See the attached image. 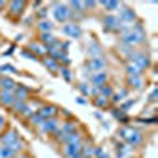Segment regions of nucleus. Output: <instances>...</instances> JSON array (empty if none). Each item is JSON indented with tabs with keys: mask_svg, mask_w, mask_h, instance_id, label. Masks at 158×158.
<instances>
[{
	"mask_svg": "<svg viewBox=\"0 0 158 158\" xmlns=\"http://www.w3.org/2000/svg\"><path fill=\"white\" fill-rule=\"evenodd\" d=\"M119 134L122 136L123 139H127V141L130 142V144H138V142H141V134H139L138 131H134V130H131V128H122L119 131Z\"/></svg>",
	"mask_w": 158,
	"mask_h": 158,
	"instance_id": "nucleus-1",
	"label": "nucleus"
},
{
	"mask_svg": "<svg viewBox=\"0 0 158 158\" xmlns=\"http://www.w3.org/2000/svg\"><path fill=\"white\" fill-rule=\"evenodd\" d=\"M54 16H55L57 21L63 22V21H67L70 17V10L67 6H63V5H59V6H55V10H54Z\"/></svg>",
	"mask_w": 158,
	"mask_h": 158,
	"instance_id": "nucleus-2",
	"label": "nucleus"
},
{
	"mask_svg": "<svg viewBox=\"0 0 158 158\" xmlns=\"http://www.w3.org/2000/svg\"><path fill=\"white\" fill-rule=\"evenodd\" d=\"M131 60H133V65H134V67H138L139 70L149 67V63H150V62H149V57H145V55H142V54L131 55Z\"/></svg>",
	"mask_w": 158,
	"mask_h": 158,
	"instance_id": "nucleus-3",
	"label": "nucleus"
},
{
	"mask_svg": "<svg viewBox=\"0 0 158 158\" xmlns=\"http://www.w3.org/2000/svg\"><path fill=\"white\" fill-rule=\"evenodd\" d=\"M63 33H67L68 36H73V38H79L81 36V27L70 22V24H67L63 27Z\"/></svg>",
	"mask_w": 158,
	"mask_h": 158,
	"instance_id": "nucleus-4",
	"label": "nucleus"
},
{
	"mask_svg": "<svg viewBox=\"0 0 158 158\" xmlns=\"http://www.w3.org/2000/svg\"><path fill=\"white\" fill-rule=\"evenodd\" d=\"M123 40L127 41V43H130V44H133V43H136V41H141L142 40V32L139 30V32H128V33H125L123 35Z\"/></svg>",
	"mask_w": 158,
	"mask_h": 158,
	"instance_id": "nucleus-5",
	"label": "nucleus"
},
{
	"mask_svg": "<svg viewBox=\"0 0 158 158\" xmlns=\"http://www.w3.org/2000/svg\"><path fill=\"white\" fill-rule=\"evenodd\" d=\"M55 112H57V109H55L54 106H46V108H41V109L38 111V116H40L41 119H44V120H48L49 117L55 116Z\"/></svg>",
	"mask_w": 158,
	"mask_h": 158,
	"instance_id": "nucleus-6",
	"label": "nucleus"
},
{
	"mask_svg": "<svg viewBox=\"0 0 158 158\" xmlns=\"http://www.w3.org/2000/svg\"><path fill=\"white\" fill-rule=\"evenodd\" d=\"M105 25H106V29L112 30V29H117V27H120V21L117 19V17H114V16H106Z\"/></svg>",
	"mask_w": 158,
	"mask_h": 158,
	"instance_id": "nucleus-7",
	"label": "nucleus"
},
{
	"mask_svg": "<svg viewBox=\"0 0 158 158\" xmlns=\"http://www.w3.org/2000/svg\"><path fill=\"white\" fill-rule=\"evenodd\" d=\"M134 19V13L133 10H130V8H125V10H122V14H120V19L122 22H133Z\"/></svg>",
	"mask_w": 158,
	"mask_h": 158,
	"instance_id": "nucleus-8",
	"label": "nucleus"
},
{
	"mask_svg": "<svg viewBox=\"0 0 158 158\" xmlns=\"http://www.w3.org/2000/svg\"><path fill=\"white\" fill-rule=\"evenodd\" d=\"M2 141H3V144H6V147H10L13 142H16V141H17V133H16V131H10V133H6V134L2 138Z\"/></svg>",
	"mask_w": 158,
	"mask_h": 158,
	"instance_id": "nucleus-9",
	"label": "nucleus"
},
{
	"mask_svg": "<svg viewBox=\"0 0 158 158\" xmlns=\"http://www.w3.org/2000/svg\"><path fill=\"white\" fill-rule=\"evenodd\" d=\"M65 153H67L68 156H73V155H76V153H81V145H79V144H67Z\"/></svg>",
	"mask_w": 158,
	"mask_h": 158,
	"instance_id": "nucleus-10",
	"label": "nucleus"
},
{
	"mask_svg": "<svg viewBox=\"0 0 158 158\" xmlns=\"http://www.w3.org/2000/svg\"><path fill=\"white\" fill-rule=\"evenodd\" d=\"M105 67V60H101V59H92L90 62H89V68L90 70H94V71H97V70H101Z\"/></svg>",
	"mask_w": 158,
	"mask_h": 158,
	"instance_id": "nucleus-11",
	"label": "nucleus"
},
{
	"mask_svg": "<svg viewBox=\"0 0 158 158\" xmlns=\"http://www.w3.org/2000/svg\"><path fill=\"white\" fill-rule=\"evenodd\" d=\"M55 128H57V122H54V120H44L41 125L43 131H54Z\"/></svg>",
	"mask_w": 158,
	"mask_h": 158,
	"instance_id": "nucleus-12",
	"label": "nucleus"
},
{
	"mask_svg": "<svg viewBox=\"0 0 158 158\" xmlns=\"http://www.w3.org/2000/svg\"><path fill=\"white\" fill-rule=\"evenodd\" d=\"M65 136H67L65 138V142L67 144H79V134L78 133H68Z\"/></svg>",
	"mask_w": 158,
	"mask_h": 158,
	"instance_id": "nucleus-13",
	"label": "nucleus"
},
{
	"mask_svg": "<svg viewBox=\"0 0 158 158\" xmlns=\"http://www.w3.org/2000/svg\"><path fill=\"white\" fill-rule=\"evenodd\" d=\"M0 84H2V87L5 89V90H11L16 84H14V81L13 79H10V78H3L2 81H0Z\"/></svg>",
	"mask_w": 158,
	"mask_h": 158,
	"instance_id": "nucleus-14",
	"label": "nucleus"
},
{
	"mask_svg": "<svg viewBox=\"0 0 158 158\" xmlns=\"http://www.w3.org/2000/svg\"><path fill=\"white\" fill-rule=\"evenodd\" d=\"M25 6V3L24 2H13L11 3V13H14V14H19L21 11H22V8Z\"/></svg>",
	"mask_w": 158,
	"mask_h": 158,
	"instance_id": "nucleus-15",
	"label": "nucleus"
},
{
	"mask_svg": "<svg viewBox=\"0 0 158 158\" xmlns=\"http://www.w3.org/2000/svg\"><path fill=\"white\" fill-rule=\"evenodd\" d=\"M14 155V152L11 150V149L10 147H2V149H0V158H11Z\"/></svg>",
	"mask_w": 158,
	"mask_h": 158,
	"instance_id": "nucleus-16",
	"label": "nucleus"
},
{
	"mask_svg": "<svg viewBox=\"0 0 158 158\" xmlns=\"http://www.w3.org/2000/svg\"><path fill=\"white\" fill-rule=\"evenodd\" d=\"M0 98H2V103L3 105H11L13 103V95L10 94V92H3V94L2 95H0Z\"/></svg>",
	"mask_w": 158,
	"mask_h": 158,
	"instance_id": "nucleus-17",
	"label": "nucleus"
},
{
	"mask_svg": "<svg viewBox=\"0 0 158 158\" xmlns=\"http://www.w3.org/2000/svg\"><path fill=\"white\" fill-rule=\"evenodd\" d=\"M106 81V74L105 73H100V74H95L94 76V84L95 86H98V87H101V84Z\"/></svg>",
	"mask_w": 158,
	"mask_h": 158,
	"instance_id": "nucleus-18",
	"label": "nucleus"
},
{
	"mask_svg": "<svg viewBox=\"0 0 158 158\" xmlns=\"http://www.w3.org/2000/svg\"><path fill=\"white\" fill-rule=\"evenodd\" d=\"M44 65L48 67L49 70H57V60H54V59H44Z\"/></svg>",
	"mask_w": 158,
	"mask_h": 158,
	"instance_id": "nucleus-19",
	"label": "nucleus"
},
{
	"mask_svg": "<svg viewBox=\"0 0 158 158\" xmlns=\"http://www.w3.org/2000/svg\"><path fill=\"white\" fill-rule=\"evenodd\" d=\"M127 71H128L130 76H139V74H141V70H139L138 67H134V65H130V67L127 68Z\"/></svg>",
	"mask_w": 158,
	"mask_h": 158,
	"instance_id": "nucleus-20",
	"label": "nucleus"
},
{
	"mask_svg": "<svg viewBox=\"0 0 158 158\" xmlns=\"http://www.w3.org/2000/svg\"><path fill=\"white\" fill-rule=\"evenodd\" d=\"M101 5L108 10H117L119 8V2H101Z\"/></svg>",
	"mask_w": 158,
	"mask_h": 158,
	"instance_id": "nucleus-21",
	"label": "nucleus"
},
{
	"mask_svg": "<svg viewBox=\"0 0 158 158\" xmlns=\"http://www.w3.org/2000/svg\"><path fill=\"white\" fill-rule=\"evenodd\" d=\"M41 41H44V43H54V38L51 36L49 32H43L41 33Z\"/></svg>",
	"mask_w": 158,
	"mask_h": 158,
	"instance_id": "nucleus-22",
	"label": "nucleus"
},
{
	"mask_svg": "<svg viewBox=\"0 0 158 158\" xmlns=\"http://www.w3.org/2000/svg\"><path fill=\"white\" fill-rule=\"evenodd\" d=\"M16 94H17V97H19L21 100H24L27 97V89L22 87V86H19V87H17V90H16Z\"/></svg>",
	"mask_w": 158,
	"mask_h": 158,
	"instance_id": "nucleus-23",
	"label": "nucleus"
},
{
	"mask_svg": "<svg viewBox=\"0 0 158 158\" xmlns=\"http://www.w3.org/2000/svg\"><path fill=\"white\" fill-rule=\"evenodd\" d=\"M130 84H133L136 89L141 87V79H139V76H131L130 78Z\"/></svg>",
	"mask_w": 158,
	"mask_h": 158,
	"instance_id": "nucleus-24",
	"label": "nucleus"
},
{
	"mask_svg": "<svg viewBox=\"0 0 158 158\" xmlns=\"http://www.w3.org/2000/svg\"><path fill=\"white\" fill-rule=\"evenodd\" d=\"M63 133H67V134H68V133H74V125L70 123V122L65 123V125H63Z\"/></svg>",
	"mask_w": 158,
	"mask_h": 158,
	"instance_id": "nucleus-25",
	"label": "nucleus"
},
{
	"mask_svg": "<svg viewBox=\"0 0 158 158\" xmlns=\"http://www.w3.org/2000/svg\"><path fill=\"white\" fill-rule=\"evenodd\" d=\"M40 29L48 32V30H51V29H52V24H51V22H48V21H43V22L40 24Z\"/></svg>",
	"mask_w": 158,
	"mask_h": 158,
	"instance_id": "nucleus-26",
	"label": "nucleus"
},
{
	"mask_svg": "<svg viewBox=\"0 0 158 158\" xmlns=\"http://www.w3.org/2000/svg\"><path fill=\"white\" fill-rule=\"evenodd\" d=\"M30 49H33L36 54H43V52H44V49H41V46H40V44H32V46H30Z\"/></svg>",
	"mask_w": 158,
	"mask_h": 158,
	"instance_id": "nucleus-27",
	"label": "nucleus"
},
{
	"mask_svg": "<svg viewBox=\"0 0 158 158\" xmlns=\"http://www.w3.org/2000/svg\"><path fill=\"white\" fill-rule=\"evenodd\" d=\"M100 89H101V92H103V95H106V97L112 95V90H111V87H103V86H101Z\"/></svg>",
	"mask_w": 158,
	"mask_h": 158,
	"instance_id": "nucleus-28",
	"label": "nucleus"
},
{
	"mask_svg": "<svg viewBox=\"0 0 158 158\" xmlns=\"http://www.w3.org/2000/svg\"><path fill=\"white\" fill-rule=\"evenodd\" d=\"M62 74H63V78H65V81H68V82L71 81V73H70L68 70H65V68H63V70H62Z\"/></svg>",
	"mask_w": 158,
	"mask_h": 158,
	"instance_id": "nucleus-29",
	"label": "nucleus"
},
{
	"mask_svg": "<svg viewBox=\"0 0 158 158\" xmlns=\"http://www.w3.org/2000/svg\"><path fill=\"white\" fill-rule=\"evenodd\" d=\"M95 103H97L98 106H105V105H106V98H103V97H98V100H95Z\"/></svg>",
	"mask_w": 158,
	"mask_h": 158,
	"instance_id": "nucleus-30",
	"label": "nucleus"
},
{
	"mask_svg": "<svg viewBox=\"0 0 158 158\" xmlns=\"http://www.w3.org/2000/svg\"><path fill=\"white\" fill-rule=\"evenodd\" d=\"M90 54L92 55H97V54H100V48H98V44H95V46H92V48H90Z\"/></svg>",
	"mask_w": 158,
	"mask_h": 158,
	"instance_id": "nucleus-31",
	"label": "nucleus"
},
{
	"mask_svg": "<svg viewBox=\"0 0 158 158\" xmlns=\"http://www.w3.org/2000/svg\"><path fill=\"white\" fill-rule=\"evenodd\" d=\"M0 70H2V71H13V73L16 71V70H14V68L11 67V65H3V67L0 68Z\"/></svg>",
	"mask_w": 158,
	"mask_h": 158,
	"instance_id": "nucleus-32",
	"label": "nucleus"
},
{
	"mask_svg": "<svg viewBox=\"0 0 158 158\" xmlns=\"http://www.w3.org/2000/svg\"><path fill=\"white\" fill-rule=\"evenodd\" d=\"M133 105H134V101H133V100H130L128 103H125V105L122 106V111H127V109H128L130 106H133Z\"/></svg>",
	"mask_w": 158,
	"mask_h": 158,
	"instance_id": "nucleus-33",
	"label": "nucleus"
},
{
	"mask_svg": "<svg viewBox=\"0 0 158 158\" xmlns=\"http://www.w3.org/2000/svg\"><path fill=\"white\" fill-rule=\"evenodd\" d=\"M70 5H71V6H74V8H78V11H79V10H82V8H84V6H82V3H79V2H71Z\"/></svg>",
	"mask_w": 158,
	"mask_h": 158,
	"instance_id": "nucleus-34",
	"label": "nucleus"
},
{
	"mask_svg": "<svg viewBox=\"0 0 158 158\" xmlns=\"http://www.w3.org/2000/svg\"><path fill=\"white\" fill-rule=\"evenodd\" d=\"M156 94H158V92H156V89H155V90L152 92V95H150V100H152V101H155V100H156Z\"/></svg>",
	"mask_w": 158,
	"mask_h": 158,
	"instance_id": "nucleus-35",
	"label": "nucleus"
},
{
	"mask_svg": "<svg viewBox=\"0 0 158 158\" xmlns=\"http://www.w3.org/2000/svg\"><path fill=\"white\" fill-rule=\"evenodd\" d=\"M79 89H81V92H84V94H87V86H86V84H81V87H79Z\"/></svg>",
	"mask_w": 158,
	"mask_h": 158,
	"instance_id": "nucleus-36",
	"label": "nucleus"
},
{
	"mask_svg": "<svg viewBox=\"0 0 158 158\" xmlns=\"http://www.w3.org/2000/svg\"><path fill=\"white\" fill-rule=\"evenodd\" d=\"M62 46H63V48H62L63 51H68V48H70V43H63Z\"/></svg>",
	"mask_w": 158,
	"mask_h": 158,
	"instance_id": "nucleus-37",
	"label": "nucleus"
},
{
	"mask_svg": "<svg viewBox=\"0 0 158 158\" xmlns=\"http://www.w3.org/2000/svg\"><path fill=\"white\" fill-rule=\"evenodd\" d=\"M3 123H5V119H3V116H0V128L3 127Z\"/></svg>",
	"mask_w": 158,
	"mask_h": 158,
	"instance_id": "nucleus-38",
	"label": "nucleus"
},
{
	"mask_svg": "<svg viewBox=\"0 0 158 158\" xmlns=\"http://www.w3.org/2000/svg\"><path fill=\"white\" fill-rule=\"evenodd\" d=\"M76 101H78V103H79V105H81V103H82V105H86V100H84V98H78Z\"/></svg>",
	"mask_w": 158,
	"mask_h": 158,
	"instance_id": "nucleus-39",
	"label": "nucleus"
},
{
	"mask_svg": "<svg viewBox=\"0 0 158 158\" xmlns=\"http://www.w3.org/2000/svg\"><path fill=\"white\" fill-rule=\"evenodd\" d=\"M97 158H109V155H106V153H101L100 156H97Z\"/></svg>",
	"mask_w": 158,
	"mask_h": 158,
	"instance_id": "nucleus-40",
	"label": "nucleus"
},
{
	"mask_svg": "<svg viewBox=\"0 0 158 158\" xmlns=\"http://www.w3.org/2000/svg\"><path fill=\"white\" fill-rule=\"evenodd\" d=\"M70 158H82V156H81V153H76V155H73V156H70Z\"/></svg>",
	"mask_w": 158,
	"mask_h": 158,
	"instance_id": "nucleus-41",
	"label": "nucleus"
},
{
	"mask_svg": "<svg viewBox=\"0 0 158 158\" xmlns=\"http://www.w3.org/2000/svg\"><path fill=\"white\" fill-rule=\"evenodd\" d=\"M3 5H5V3H3V2H0V8H2V6H3Z\"/></svg>",
	"mask_w": 158,
	"mask_h": 158,
	"instance_id": "nucleus-42",
	"label": "nucleus"
},
{
	"mask_svg": "<svg viewBox=\"0 0 158 158\" xmlns=\"http://www.w3.org/2000/svg\"><path fill=\"white\" fill-rule=\"evenodd\" d=\"M22 158H29V156H22Z\"/></svg>",
	"mask_w": 158,
	"mask_h": 158,
	"instance_id": "nucleus-43",
	"label": "nucleus"
}]
</instances>
